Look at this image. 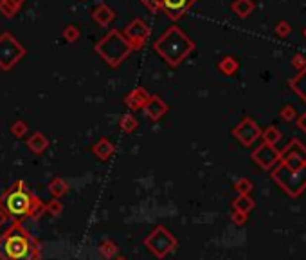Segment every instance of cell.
I'll list each match as a JSON object with an SVG mask.
<instances>
[{
  "label": "cell",
  "mask_w": 306,
  "mask_h": 260,
  "mask_svg": "<svg viewBox=\"0 0 306 260\" xmlns=\"http://www.w3.org/2000/svg\"><path fill=\"white\" fill-rule=\"evenodd\" d=\"M188 4H189V0H162L164 9L168 11L171 16L180 15V13L188 7Z\"/></svg>",
  "instance_id": "cell-5"
},
{
  "label": "cell",
  "mask_w": 306,
  "mask_h": 260,
  "mask_svg": "<svg viewBox=\"0 0 306 260\" xmlns=\"http://www.w3.org/2000/svg\"><path fill=\"white\" fill-rule=\"evenodd\" d=\"M175 239L168 233V230H164V228H157V230L153 231L152 235L146 239V246H148L150 250L155 253L157 257H164L168 255L169 251L175 248Z\"/></svg>",
  "instance_id": "cell-4"
},
{
  "label": "cell",
  "mask_w": 306,
  "mask_h": 260,
  "mask_svg": "<svg viewBox=\"0 0 306 260\" xmlns=\"http://www.w3.org/2000/svg\"><path fill=\"white\" fill-rule=\"evenodd\" d=\"M236 190L240 192L242 195H247L249 192L252 190V186H251V183H249V181H242V183H238V185H236Z\"/></svg>",
  "instance_id": "cell-9"
},
{
  "label": "cell",
  "mask_w": 306,
  "mask_h": 260,
  "mask_svg": "<svg viewBox=\"0 0 306 260\" xmlns=\"http://www.w3.org/2000/svg\"><path fill=\"white\" fill-rule=\"evenodd\" d=\"M115 251H117V246H115L112 240H104L103 244H101V253H103L104 257H108V259L114 255Z\"/></svg>",
  "instance_id": "cell-7"
},
{
  "label": "cell",
  "mask_w": 306,
  "mask_h": 260,
  "mask_svg": "<svg viewBox=\"0 0 306 260\" xmlns=\"http://www.w3.org/2000/svg\"><path fill=\"white\" fill-rule=\"evenodd\" d=\"M49 211L56 215V213H59V211H61V204H59V202H56V200H52V202L49 204Z\"/></svg>",
  "instance_id": "cell-10"
},
{
  "label": "cell",
  "mask_w": 306,
  "mask_h": 260,
  "mask_svg": "<svg viewBox=\"0 0 306 260\" xmlns=\"http://www.w3.org/2000/svg\"><path fill=\"white\" fill-rule=\"evenodd\" d=\"M234 208H236V211L247 213L249 210H252V208H254V200H252L249 195H240V197L234 200Z\"/></svg>",
  "instance_id": "cell-6"
},
{
  "label": "cell",
  "mask_w": 306,
  "mask_h": 260,
  "mask_svg": "<svg viewBox=\"0 0 306 260\" xmlns=\"http://www.w3.org/2000/svg\"><path fill=\"white\" fill-rule=\"evenodd\" d=\"M234 222H238V224H243V222H245V213H242V211H236V213H234Z\"/></svg>",
  "instance_id": "cell-11"
},
{
  "label": "cell",
  "mask_w": 306,
  "mask_h": 260,
  "mask_svg": "<svg viewBox=\"0 0 306 260\" xmlns=\"http://www.w3.org/2000/svg\"><path fill=\"white\" fill-rule=\"evenodd\" d=\"M0 255L5 260H35V246L24 230H13L0 240Z\"/></svg>",
  "instance_id": "cell-1"
},
{
  "label": "cell",
  "mask_w": 306,
  "mask_h": 260,
  "mask_svg": "<svg viewBox=\"0 0 306 260\" xmlns=\"http://www.w3.org/2000/svg\"><path fill=\"white\" fill-rule=\"evenodd\" d=\"M33 197L25 188H22V183L15 186L9 194L4 197V211L13 219H24V217L31 215L33 210Z\"/></svg>",
  "instance_id": "cell-2"
},
{
  "label": "cell",
  "mask_w": 306,
  "mask_h": 260,
  "mask_svg": "<svg viewBox=\"0 0 306 260\" xmlns=\"http://www.w3.org/2000/svg\"><path fill=\"white\" fill-rule=\"evenodd\" d=\"M51 192L54 195H61V194H65L67 192V188H65V185L61 183V181H54L52 183V186H51Z\"/></svg>",
  "instance_id": "cell-8"
},
{
  "label": "cell",
  "mask_w": 306,
  "mask_h": 260,
  "mask_svg": "<svg viewBox=\"0 0 306 260\" xmlns=\"http://www.w3.org/2000/svg\"><path fill=\"white\" fill-rule=\"evenodd\" d=\"M274 177L292 197L299 195L306 188V168H303V166H299V168H290V166L279 168Z\"/></svg>",
  "instance_id": "cell-3"
},
{
  "label": "cell",
  "mask_w": 306,
  "mask_h": 260,
  "mask_svg": "<svg viewBox=\"0 0 306 260\" xmlns=\"http://www.w3.org/2000/svg\"><path fill=\"white\" fill-rule=\"evenodd\" d=\"M117 260H126V259H117Z\"/></svg>",
  "instance_id": "cell-12"
}]
</instances>
